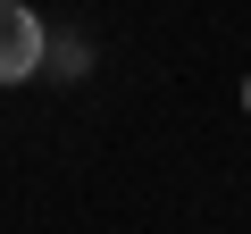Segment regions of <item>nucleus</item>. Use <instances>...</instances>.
<instances>
[{"instance_id": "f257e3e1", "label": "nucleus", "mask_w": 251, "mask_h": 234, "mask_svg": "<svg viewBox=\"0 0 251 234\" xmlns=\"http://www.w3.org/2000/svg\"><path fill=\"white\" fill-rule=\"evenodd\" d=\"M42 67V25H34V9H9V17H0V75H34Z\"/></svg>"}, {"instance_id": "f03ea898", "label": "nucleus", "mask_w": 251, "mask_h": 234, "mask_svg": "<svg viewBox=\"0 0 251 234\" xmlns=\"http://www.w3.org/2000/svg\"><path fill=\"white\" fill-rule=\"evenodd\" d=\"M243 100H251V84H243Z\"/></svg>"}]
</instances>
